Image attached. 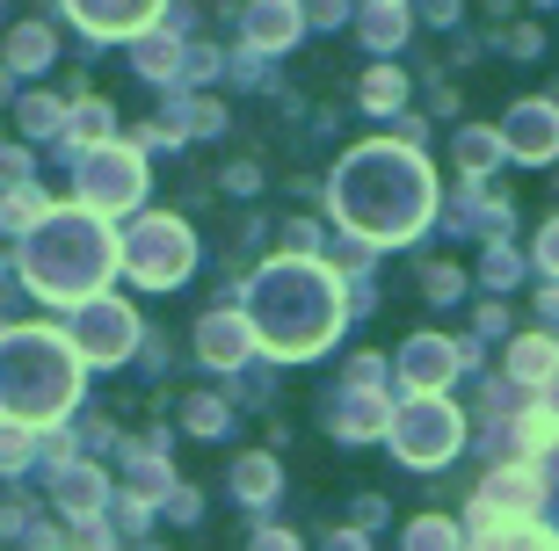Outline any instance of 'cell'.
<instances>
[{
    "label": "cell",
    "instance_id": "6da1fadb",
    "mask_svg": "<svg viewBox=\"0 0 559 551\" xmlns=\"http://www.w3.org/2000/svg\"><path fill=\"white\" fill-rule=\"evenodd\" d=\"M73 15H87L95 29H131V22H145L160 0H66Z\"/></svg>",
    "mask_w": 559,
    "mask_h": 551
}]
</instances>
